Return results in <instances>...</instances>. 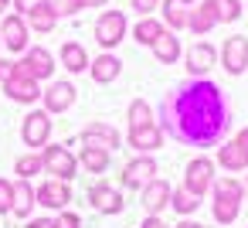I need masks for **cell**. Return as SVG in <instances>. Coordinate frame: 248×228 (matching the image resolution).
I'll list each match as a JSON object with an SVG mask.
<instances>
[{"label":"cell","mask_w":248,"mask_h":228,"mask_svg":"<svg viewBox=\"0 0 248 228\" xmlns=\"http://www.w3.org/2000/svg\"><path fill=\"white\" fill-rule=\"evenodd\" d=\"M211 184H214V160L194 157V160L187 163V170H184V187H187L190 194L204 197V194L211 191Z\"/></svg>","instance_id":"8"},{"label":"cell","mask_w":248,"mask_h":228,"mask_svg":"<svg viewBox=\"0 0 248 228\" xmlns=\"http://www.w3.org/2000/svg\"><path fill=\"white\" fill-rule=\"evenodd\" d=\"M109 160H112V153L109 150H99V147H82V153H78V163L89 174H106L109 170Z\"/></svg>","instance_id":"26"},{"label":"cell","mask_w":248,"mask_h":228,"mask_svg":"<svg viewBox=\"0 0 248 228\" xmlns=\"http://www.w3.org/2000/svg\"><path fill=\"white\" fill-rule=\"evenodd\" d=\"M170 194H173V187H170L167 180L153 177V180L143 187V208H146V214H160V211L170 204Z\"/></svg>","instance_id":"19"},{"label":"cell","mask_w":248,"mask_h":228,"mask_svg":"<svg viewBox=\"0 0 248 228\" xmlns=\"http://www.w3.org/2000/svg\"><path fill=\"white\" fill-rule=\"evenodd\" d=\"M4 96H7L11 102H21V106H34V102L41 99V85H38L34 79L21 75V72H11V75L4 79Z\"/></svg>","instance_id":"9"},{"label":"cell","mask_w":248,"mask_h":228,"mask_svg":"<svg viewBox=\"0 0 248 228\" xmlns=\"http://www.w3.org/2000/svg\"><path fill=\"white\" fill-rule=\"evenodd\" d=\"M14 72H21V75H28V79H34V82H45V79L55 75V55H51L48 48L34 45V48H28V51L14 62Z\"/></svg>","instance_id":"3"},{"label":"cell","mask_w":248,"mask_h":228,"mask_svg":"<svg viewBox=\"0 0 248 228\" xmlns=\"http://www.w3.org/2000/svg\"><path fill=\"white\" fill-rule=\"evenodd\" d=\"M217 160H221V167H224V170H231V174H238V170H245V167H248V160H245V153H241V147H238L234 140H231V143H221Z\"/></svg>","instance_id":"28"},{"label":"cell","mask_w":248,"mask_h":228,"mask_svg":"<svg viewBox=\"0 0 248 228\" xmlns=\"http://www.w3.org/2000/svg\"><path fill=\"white\" fill-rule=\"evenodd\" d=\"M41 4V0H11V7H14V14H21V17H28L34 7Z\"/></svg>","instance_id":"37"},{"label":"cell","mask_w":248,"mask_h":228,"mask_svg":"<svg viewBox=\"0 0 248 228\" xmlns=\"http://www.w3.org/2000/svg\"><path fill=\"white\" fill-rule=\"evenodd\" d=\"M214 28H217V17H214V4H211V0H201L197 7H190V17H187V31L190 34L204 38Z\"/></svg>","instance_id":"18"},{"label":"cell","mask_w":248,"mask_h":228,"mask_svg":"<svg viewBox=\"0 0 248 228\" xmlns=\"http://www.w3.org/2000/svg\"><path fill=\"white\" fill-rule=\"evenodd\" d=\"M173 228H204V225H201V221H190V218H184V221H180V225H173Z\"/></svg>","instance_id":"43"},{"label":"cell","mask_w":248,"mask_h":228,"mask_svg":"<svg viewBox=\"0 0 248 228\" xmlns=\"http://www.w3.org/2000/svg\"><path fill=\"white\" fill-rule=\"evenodd\" d=\"M184 62H187L190 79H207V72L217 65V48H214V45H207V41H197V45H190V48H187Z\"/></svg>","instance_id":"10"},{"label":"cell","mask_w":248,"mask_h":228,"mask_svg":"<svg viewBox=\"0 0 248 228\" xmlns=\"http://www.w3.org/2000/svg\"><path fill=\"white\" fill-rule=\"evenodd\" d=\"M180 55H184L180 38H177L173 31H163V34L156 38V45H153V58H156L160 65H173V62H180Z\"/></svg>","instance_id":"22"},{"label":"cell","mask_w":248,"mask_h":228,"mask_svg":"<svg viewBox=\"0 0 248 228\" xmlns=\"http://www.w3.org/2000/svg\"><path fill=\"white\" fill-rule=\"evenodd\" d=\"M180 4H184V7H197V4H201V0H180Z\"/></svg>","instance_id":"45"},{"label":"cell","mask_w":248,"mask_h":228,"mask_svg":"<svg viewBox=\"0 0 248 228\" xmlns=\"http://www.w3.org/2000/svg\"><path fill=\"white\" fill-rule=\"evenodd\" d=\"M75 99H78V92H75V85L72 82H51L48 89H41V102H45V113H65V109H72L75 106Z\"/></svg>","instance_id":"13"},{"label":"cell","mask_w":248,"mask_h":228,"mask_svg":"<svg viewBox=\"0 0 248 228\" xmlns=\"http://www.w3.org/2000/svg\"><path fill=\"white\" fill-rule=\"evenodd\" d=\"M106 4H109V0H82L85 11H89V7H106Z\"/></svg>","instance_id":"42"},{"label":"cell","mask_w":248,"mask_h":228,"mask_svg":"<svg viewBox=\"0 0 248 228\" xmlns=\"http://www.w3.org/2000/svg\"><path fill=\"white\" fill-rule=\"evenodd\" d=\"M140 228H167V221H160L156 214H150V218H146V221H143Z\"/></svg>","instance_id":"41"},{"label":"cell","mask_w":248,"mask_h":228,"mask_svg":"<svg viewBox=\"0 0 248 228\" xmlns=\"http://www.w3.org/2000/svg\"><path fill=\"white\" fill-rule=\"evenodd\" d=\"M51 7H55L58 21H62V17H72V14H78V11H85L82 0H51Z\"/></svg>","instance_id":"34"},{"label":"cell","mask_w":248,"mask_h":228,"mask_svg":"<svg viewBox=\"0 0 248 228\" xmlns=\"http://www.w3.org/2000/svg\"><path fill=\"white\" fill-rule=\"evenodd\" d=\"M82 143H85V147H99V150H116V147L123 143V136H119V130L109 126V123H89V126L82 130Z\"/></svg>","instance_id":"16"},{"label":"cell","mask_w":248,"mask_h":228,"mask_svg":"<svg viewBox=\"0 0 248 228\" xmlns=\"http://www.w3.org/2000/svg\"><path fill=\"white\" fill-rule=\"evenodd\" d=\"M48 136H51V113H45V109H31L28 116H24V123H21V140H24V147H45L48 143Z\"/></svg>","instance_id":"7"},{"label":"cell","mask_w":248,"mask_h":228,"mask_svg":"<svg viewBox=\"0 0 248 228\" xmlns=\"http://www.w3.org/2000/svg\"><path fill=\"white\" fill-rule=\"evenodd\" d=\"M160 130L184 147H217L231 130V102L211 79L177 82L160 102Z\"/></svg>","instance_id":"1"},{"label":"cell","mask_w":248,"mask_h":228,"mask_svg":"<svg viewBox=\"0 0 248 228\" xmlns=\"http://www.w3.org/2000/svg\"><path fill=\"white\" fill-rule=\"evenodd\" d=\"M28 38H31V28L21 14H4V24H0V45L14 55H24L28 51Z\"/></svg>","instance_id":"6"},{"label":"cell","mask_w":248,"mask_h":228,"mask_svg":"<svg viewBox=\"0 0 248 228\" xmlns=\"http://www.w3.org/2000/svg\"><path fill=\"white\" fill-rule=\"evenodd\" d=\"M221 65L228 75H241L248 68V38L245 34H234L221 45Z\"/></svg>","instance_id":"12"},{"label":"cell","mask_w":248,"mask_h":228,"mask_svg":"<svg viewBox=\"0 0 248 228\" xmlns=\"http://www.w3.org/2000/svg\"><path fill=\"white\" fill-rule=\"evenodd\" d=\"M89 201H92V208L102 211V214H119V211L126 208L123 194H119L116 187H109V184H92V187H89Z\"/></svg>","instance_id":"17"},{"label":"cell","mask_w":248,"mask_h":228,"mask_svg":"<svg viewBox=\"0 0 248 228\" xmlns=\"http://www.w3.org/2000/svg\"><path fill=\"white\" fill-rule=\"evenodd\" d=\"M126 31H129V24H126V14H123V11H102L92 34H95V41H99L106 51H112L119 41H126Z\"/></svg>","instance_id":"4"},{"label":"cell","mask_w":248,"mask_h":228,"mask_svg":"<svg viewBox=\"0 0 248 228\" xmlns=\"http://www.w3.org/2000/svg\"><path fill=\"white\" fill-rule=\"evenodd\" d=\"M234 143L241 147V153H245V160H248V126H245V130H238V136H234Z\"/></svg>","instance_id":"38"},{"label":"cell","mask_w":248,"mask_h":228,"mask_svg":"<svg viewBox=\"0 0 248 228\" xmlns=\"http://www.w3.org/2000/svg\"><path fill=\"white\" fill-rule=\"evenodd\" d=\"M129 130H136V126H146V123H153V109H150V102L146 99H133L129 102Z\"/></svg>","instance_id":"32"},{"label":"cell","mask_w":248,"mask_h":228,"mask_svg":"<svg viewBox=\"0 0 248 228\" xmlns=\"http://www.w3.org/2000/svg\"><path fill=\"white\" fill-rule=\"evenodd\" d=\"M170 208H173L177 214H184V218H187V214H194V211L201 208V197H197V194H190L187 187H177V191L170 194Z\"/></svg>","instance_id":"30"},{"label":"cell","mask_w":248,"mask_h":228,"mask_svg":"<svg viewBox=\"0 0 248 228\" xmlns=\"http://www.w3.org/2000/svg\"><path fill=\"white\" fill-rule=\"evenodd\" d=\"M163 130H160V123H146V126H136V130H129V136H126V143L136 150V153H153V150H160L163 147Z\"/></svg>","instance_id":"14"},{"label":"cell","mask_w":248,"mask_h":228,"mask_svg":"<svg viewBox=\"0 0 248 228\" xmlns=\"http://www.w3.org/2000/svg\"><path fill=\"white\" fill-rule=\"evenodd\" d=\"M14 72V62H7V58H0V82H4L7 75Z\"/></svg>","instance_id":"39"},{"label":"cell","mask_w":248,"mask_h":228,"mask_svg":"<svg viewBox=\"0 0 248 228\" xmlns=\"http://www.w3.org/2000/svg\"><path fill=\"white\" fill-rule=\"evenodd\" d=\"M211 4H214V17H217V24H234V21L241 17V11H245L241 0H211Z\"/></svg>","instance_id":"31"},{"label":"cell","mask_w":248,"mask_h":228,"mask_svg":"<svg viewBox=\"0 0 248 228\" xmlns=\"http://www.w3.org/2000/svg\"><path fill=\"white\" fill-rule=\"evenodd\" d=\"M34 194H38V204H41V208H51V211H65V208L72 204V191H68V184H65V180H55V177L45 180Z\"/></svg>","instance_id":"15"},{"label":"cell","mask_w":248,"mask_h":228,"mask_svg":"<svg viewBox=\"0 0 248 228\" xmlns=\"http://www.w3.org/2000/svg\"><path fill=\"white\" fill-rule=\"evenodd\" d=\"M245 197H248V180H245Z\"/></svg>","instance_id":"46"},{"label":"cell","mask_w":248,"mask_h":228,"mask_svg":"<svg viewBox=\"0 0 248 228\" xmlns=\"http://www.w3.org/2000/svg\"><path fill=\"white\" fill-rule=\"evenodd\" d=\"M51 228H82V218L75 211H58V218H51Z\"/></svg>","instance_id":"35"},{"label":"cell","mask_w":248,"mask_h":228,"mask_svg":"<svg viewBox=\"0 0 248 228\" xmlns=\"http://www.w3.org/2000/svg\"><path fill=\"white\" fill-rule=\"evenodd\" d=\"M14 208V180L0 177V214H7Z\"/></svg>","instance_id":"33"},{"label":"cell","mask_w":248,"mask_h":228,"mask_svg":"<svg viewBox=\"0 0 248 228\" xmlns=\"http://www.w3.org/2000/svg\"><path fill=\"white\" fill-rule=\"evenodd\" d=\"M4 11H11V0H0V17H4Z\"/></svg>","instance_id":"44"},{"label":"cell","mask_w":248,"mask_h":228,"mask_svg":"<svg viewBox=\"0 0 248 228\" xmlns=\"http://www.w3.org/2000/svg\"><path fill=\"white\" fill-rule=\"evenodd\" d=\"M211 194H214V204H211L214 221H221V225H234V221H238V214H241L245 184H241V180H234V177H221V180H214V184H211Z\"/></svg>","instance_id":"2"},{"label":"cell","mask_w":248,"mask_h":228,"mask_svg":"<svg viewBox=\"0 0 248 228\" xmlns=\"http://www.w3.org/2000/svg\"><path fill=\"white\" fill-rule=\"evenodd\" d=\"M34 204H38V194H34L31 180H14V208H11V214L31 218V208Z\"/></svg>","instance_id":"25"},{"label":"cell","mask_w":248,"mask_h":228,"mask_svg":"<svg viewBox=\"0 0 248 228\" xmlns=\"http://www.w3.org/2000/svg\"><path fill=\"white\" fill-rule=\"evenodd\" d=\"M24 228H51V218H31Z\"/></svg>","instance_id":"40"},{"label":"cell","mask_w":248,"mask_h":228,"mask_svg":"<svg viewBox=\"0 0 248 228\" xmlns=\"http://www.w3.org/2000/svg\"><path fill=\"white\" fill-rule=\"evenodd\" d=\"M167 31V24L160 21V17H140L136 24H133V41L136 45H146V48H153L156 45V38Z\"/></svg>","instance_id":"24"},{"label":"cell","mask_w":248,"mask_h":228,"mask_svg":"<svg viewBox=\"0 0 248 228\" xmlns=\"http://www.w3.org/2000/svg\"><path fill=\"white\" fill-rule=\"evenodd\" d=\"M160 14H163L167 31H173V34L184 31V28H187V17H190V11L180 4V0H163V11H160Z\"/></svg>","instance_id":"27"},{"label":"cell","mask_w":248,"mask_h":228,"mask_svg":"<svg viewBox=\"0 0 248 228\" xmlns=\"http://www.w3.org/2000/svg\"><path fill=\"white\" fill-rule=\"evenodd\" d=\"M129 4H133V11H136L140 17H150V14L160 7V0H129Z\"/></svg>","instance_id":"36"},{"label":"cell","mask_w":248,"mask_h":228,"mask_svg":"<svg viewBox=\"0 0 248 228\" xmlns=\"http://www.w3.org/2000/svg\"><path fill=\"white\" fill-rule=\"evenodd\" d=\"M58 58H62V65H65L72 75H82V72L92 65V58H89L85 45H78V41H65V45L58 48Z\"/></svg>","instance_id":"20"},{"label":"cell","mask_w":248,"mask_h":228,"mask_svg":"<svg viewBox=\"0 0 248 228\" xmlns=\"http://www.w3.org/2000/svg\"><path fill=\"white\" fill-rule=\"evenodd\" d=\"M24 21L31 24V31H38V34H51L55 24H58V14H55V7H51V0H41V4H38Z\"/></svg>","instance_id":"23"},{"label":"cell","mask_w":248,"mask_h":228,"mask_svg":"<svg viewBox=\"0 0 248 228\" xmlns=\"http://www.w3.org/2000/svg\"><path fill=\"white\" fill-rule=\"evenodd\" d=\"M119 72H123V62H119L116 55H109V51L99 55V58H92V65H89V75H92V82H99V85L116 82Z\"/></svg>","instance_id":"21"},{"label":"cell","mask_w":248,"mask_h":228,"mask_svg":"<svg viewBox=\"0 0 248 228\" xmlns=\"http://www.w3.org/2000/svg\"><path fill=\"white\" fill-rule=\"evenodd\" d=\"M156 160L150 157V153H140L136 160H129L126 167H123V184L126 187H133V191H140V187H146L153 177H156Z\"/></svg>","instance_id":"11"},{"label":"cell","mask_w":248,"mask_h":228,"mask_svg":"<svg viewBox=\"0 0 248 228\" xmlns=\"http://www.w3.org/2000/svg\"><path fill=\"white\" fill-rule=\"evenodd\" d=\"M45 174H51L55 180H72L75 174H78V157L68 150V147H62V143H55V147H45Z\"/></svg>","instance_id":"5"},{"label":"cell","mask_w":248,"mask_h":228,"mask_svg":"<svg viewBox=\"0 0 248 228\" xmlns=\"http://www.w3.org/2000/svg\"><path fill=\"white\" fill-rule=\"evenodd\" d=\"M41 170H45V157H41V153H24V157L14 160V174H17V180H31V177L41 174Z\"/></svg>","instance_id":"29"}]
</instances>
